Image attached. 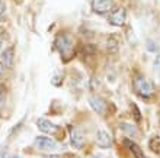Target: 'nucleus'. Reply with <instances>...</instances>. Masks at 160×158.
<instances>
[{
  "label": "nucleus",
  "mask_w": 160,
  "mask_h": 158,
  "mask_svg": "<svg viewBox=\"0 0 160 158\" xmlns=\"http://www.w3.org/2000/svg\"><path fill=\"white\" fill-rule=\"evenodd\" d=\"M134 87H135V92L137 94L141 96V97H150L154 92V87H153V84L148 81V80L143 79V77H135L134 80Z\"/></svg>",
  "instance_id": "nucleus-1"
},
{
  "label": "nucleus",
  "mask_w": 160,
  "mask_h": 158,
  "mask_svg": "<svg viewBox=\"0 0 160 158\" xmlns=\"http://www.w3.org/2000/svg\"><path fill=\"white\" fill-rule=\"evenodd\" d=\"M55 45L58 48V51L61 52V55H66L67 52H72L73 48V38L68 33H60L57 39H55Z\"/></svg>",
  "instance_id": "nucleus-2"
},
{
  "label": "nucleus",
  "mask_w": 160,
  "mask_h": 158,
  "mask_svg": "<svg viewBox=\"0 0 160 158\" xmlns=\"http://www.w3.org/2000/svg\"><path fill=\"white\" fill-rule=\"evenodd\" d=\"M114 7V0H93L92 10L99 15H105Z\"/></svg>",
  "instance_id": "nucleus-3"
},
{
  "label": "nucleus",
  "mask_w": 160,
  "mask_h": 158,
  "mask_svg": "<svg viewBox=\"0 0 160 158\" xmlns=\"http://www.w3.org/2000/svg\"><path fill=\"white\" fill-rule=\"evenodd\" d=\"M35 146L42 151H55L57 142L48 136H37L35 138Z\"/></svg>",
  "instance_id": "nucleus-4"
},
{
  "label": "nucleus",
  "mask_w": 160,
  "mask_h": 158,
  "mask_svg": "<svg viewBox=\"0 0 160 158\" xmlns=\"http://www.w3.org/2000/svg\"><path fill=\"white\" fill-rule=\"evenodd\" d=\"M125 17H127L125 9L118 7V9H115V12L109 16V23L114 26H122L125 23Z\"/></svg>",
  "instance_id": "nucleus-5"
},
{
  "label": "nucleus",
  "mask_w": 160,
  "mask_h": 158,
  "mask_svg": "<svg viewBox=\"0 0 160 158\" xmlns=\"http://www.w3.org/2000/svg\"><path fill=\"white\" fill-rule=\"evenodd\" d=\"M37 126H38V129L44 133H52V132H57V131H58V126L54 125V123L50 122L48 119H44V117H39L38 122H37Z\"/></svg>",
  "instance_id": "nucleus-6"
},
{
  "label": "nucleus",
  "mask_w": 160,
  "mask_h": 158,
  "mask_svg": "<svg viewBox=\"0 0 160 158\" xmlns=\"http://www.w3.org/2000/svg\"><path fill=\"white\" fill-rule=\"evenodd\" d=\"M89 104H90L93 110L98 113H105V110H106L105 100L102 99V97H99V96H92V97L89 99Z\"/></svg>",
  "instance_id": "nucleus-7"
},
{
  "label": "nucleus",
  "mask_w": 160,
  "mask_h": 158,
  "mask_svg": "<svg viewBox=\"0 0 160 158\" xmlns=\"http://www.w3.org/2000/svg\"><path fill=\"white\" fill-rule=\"evenodd\" d=\"M70 144L74 148H83L84 146V136L79 129H72V132H70Z\"/></svg>",
  "instance_id": "nucleus-8"
},
{
  "label": "nucleus",
  "mask_w": 160,
  "mask_h": 158,
  "mask_svg": "<svg viewBox=\"0 0 160 158\" xmlns=\"http://www.w3.org/2000/svg\"><path fill=\"white\" fill-rule=\"evenodd\" d=\"M96 144L101 148H111V145H112V141H111V136L108 135V132L106 131H98L96 133Z\"/></svg>",
  "instance_id": "nucleus-9"
},
{
  "label": "nucleus",
  "mask_w": 160,
  "mask_h": 158,
  "mask_svg": "<svg viewBox=\"0 0 160 158\" xmlns=\"http://www.w3.org/2000/svg\"><path fill=\"white\" fill-rule=\"evenodd\" d=\"M124 144H125L128 148L131 150V152H132V155H134L135 158H146L144 157V152H143V150L140 148L135 142H132L131 139H124Z\"/></svg>",
  "instance_id": "nucleus-10"
},
{
  "label": "nucleus",
  "mask_w": 160,
  "mask_h": 158,
  "mask_svg": "<svg viewBox=\"0 0 160 158\" xmlns=\"http://www.w3.org/2000/svg\"><path fill=\"white\" fill-rule=\"evenodd\" d=\"M13 61V52L12 50H6L4 52H2V64L4 67H10Z\"/></svg>",
  "instance_id": "nucleus-11"
},
{
  "label": "nucleus",
  "mask_w": 160,
  "mask_h": 158,
  "mask_svg": "<svg viewBox=\"0 0 160 158\" xmlns=\"http://www.w3.org/2000/svg\"><path fill=\"white\" fill-rule=\"evenodd\" d=\"M121 129L122 131H125L128 135H131V136H135V135H138V131H137V128L132 125H128V123H121Z\"/></svg>",
  "instance_id": "nucleus-12"
},
{
  "label": "nucleus",
  "mask_w": 160,
  "mask_h": 158,
  "mask_svg": "<svg viewBox=\"0 0 160 158\" xmlns=\"http://www.w3.org/2000/svg\"><path fill=\"white\" fill-rule=\"evenodd\" d=\"M131 108H132V112H134V119L135 121H141V113H140V109L137 108V104L131 103Z\"/></svg>",
  "instance_id": "nucleus-13"
},
{
  "label": "nucleus",
  "mask_w": 160,
  "mask_h": 158,
  "mask_svg": "<svg viewBox=\"0 0 160 158\" xmlns=\"http://www.w3.org/2000/svg\"><path fill=\"white\" fill-rule=\"evenodd\" d=\"M153 67H154V73H156L157 77L160 79V55L157 57L156 60H154V65H153Z\"/></svg>",
  "instance_id": "nucleus-14"
},
{
  "label": "nucleus",
  "mask_w": 160,
  "mask_h": 158,
  "mask_svg": "<svg viewBox=\"0 0 160 158\" xmlns=\"http://www.w3.org/2000/svg\"><path fill=\"white\" fill-rule=\"evenodd\" d=\"M4 12H6V7H4L3 2H2V0H0V21H2V17L4 16Z\"/></svg>",
  "instance_id": "nucleus-15"
},
{
  "label": "nucleus",
  "mask_w": 160,
  "mask_h": 158,
  "mask_svg": "<svg viewBox=\"0 0 160 158\" xmlns=\"http://www.w3.org/2000/svg\"><path fill=\"white\" fill-rule=\"evenodd\" d=\"M148 50L150 51H156V46H154V44H153V41L148 42Z\"/></svg>",
  "instance_id": "nucleus-16"
},
{
  "label": "nucleus",
  "mask_w": 160,
  "mask_h": 158,
  "mask_svg": "<svg viewBox=\"0 0 160 158\" xmlns=\"http://www.w3.org/2000/svg\"><path fill=\"white\" fill-rule=\"evenodd\" d=\"M3 64H0V75H2V73H3Z\"/></svg>",
  "instance_id": "nucleus-17"
},
{
  "label": "nucleus",
  "mask_w": 160,
  "mask_h": 158,
  "mask_svg": "<svg viewBox=\"0 0 160 158\" xmlns=\"http://www.w3.org/2000/svg\"><path fill=\"white\" fill-rule=\"evenodd\" d=\"M50 158H63V157H60V155H51Z\"/></svg>",
  "instance_id": "nucleus-18"
},
{
  "label": "nucleus",
  "mask_w": 160,
  "mask_h": 158,
  "mask_svg": "<svg viewBox=\"0 0 160 158\" xmlns=\"http://www.w3.org/2000/svg\"><path fill=\"white\" fill-rule=\"evenodd\" d=\"M2 92H3V86L0 84V94H2Z\"/></svg>",
  "instance_id": "nucleus-19"
},
{
  "label": "nucleus",
  "mask_w": 160,
  "mask_h": 158,
  "mask_svg": "<svg viewBox=\"0 0 160 158\" xmlns=\"http://www.w3.org/2000/svg\"><path fill=\"white\" fill-rule=\"evenodd\" d=\"M2 158H9V155H6V154H3V155H2Z\"/></svg>",
  "instance_id": "nucleus-20"
},
{
  "label": "nucleus",
  "mask_w": 160,
  "mask_h": 158,
  "mask_svg": "<svg viewBox=\"0 0 160 158\" xmlns=\"http://www.w3.org/2000/svg\"><path fill=\"white\" fill-rule=\"evenodd\" d=\"M0 48H2V38H0Z\"/></svg>",
  "instance_id": "nucleus-21"
}]
</instances>
